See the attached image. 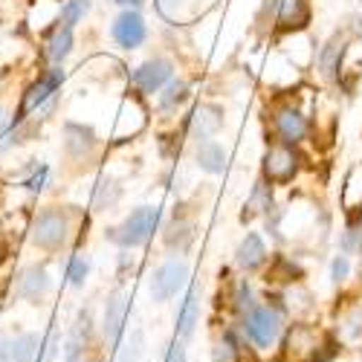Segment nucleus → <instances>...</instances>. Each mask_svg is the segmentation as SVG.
Masks as SVG:
<instances>
[{
    "mask_svg": "<svg viewBox=\"0 0 362 362\" xmlns=\"http://www.w3.org/2000/svg\"><path fill=\"white\" fill-rule=\"evenodd\" d=\"M157 223H160V209L157 206H139L116 229H110V240H116V244L125 247V250L142 247V244H148V238L157 232Z\"/></svg>",
    "mask_w": 362,
    "mask_h": 362,
    "instance_id": "1",
    "label": "nucleus"
},
{
    "mask_svg": "<svg viewBox=\"0 0 362 362\" xmlns=\"http://www.w3.org/2000/svg\"><path fill=\"white\" fill-rule=\"evenodd\" d=\"M70 238V218L62 209H44L33 226V244L41 250H62Z\"/></svg>",
    "mask_w": 362,
    "mask_h": 362,
    "instance_id": "2",
    "label": "nucleus"
},
{
    "mask_svg": "<svg viewBox=\"0 0 362 362\" xmlns=\"http://www.w3.org/2000/svg\"><path fill=\"white\" fill-rule=\"evenodd\" d=\"M298 163L301 157L296 154V145H287V142H273L267 148L264 154V180L267 183H290L298 171Z\"/></svg>",
    "mask_w": 362,
    "mask_h": 362,
    "instance_id": "3",
    "label": "nucleus"
},
{
    "mask_svg": "<svg viewBox=\"0 0 362 362\" xmlns=\"http://www.w3.org/2000/svg\"><path fill=\"white\" fill-rule=\"evenodd\" d=\"M244 330L258 348H273L281 334V316L267 305H255L244 319Z\"/></svg>",
    "mask_w": 362,
    "mask_h": 362,
    "instance_id": "4",
    "label": "nucleus"
},
{
    "mask_svg": "<svg viewBox=\"0 0 362 362\" xmlns=\"http://www.w3.org/2000/svg\"><path fill=\"white\" fill-rule=\"evenodd\" d=\"M186 281H189V264L183 258H171L151 279V296H154V301H168L183 290Z\"/></svg>",
    "mask_w": 362,
    "mask_h": 362,
    "instance_id": "5",
    "label": "nucleus"
},
{
    "mask_svg": "<svg viewBox=\"0 0 362 362\" xmlns=\"http://www.w3.org/2000/svg\"><path fill=\"white\" fill-rule=\"evenodd\" d=\"M128 296L122 290H113L105 301V322H102V334H105V342L110 348H116L122 342V334H125V319H128Z\"/></svg>",
    "mask_w": 362,
    "mask_h": 362,
    "instance_id": "6",
    "label": "nucleus"
},
{
    "mask_svg": "<svg viewBox=\"0 0 362 362\" xmlns=\"http://www.w3.org/2000/svg\"><path fill=\"white\" fill-rule=\"evenodd\" d=\"M273 125H276L279 139L287 142V145L305 142V139H308V131H310L308 116L301 113L298 107H293V105H281V107H276V113H273Z\"/></svg>",
    "mask_w": 362,
    "mask_h": 362,
    "instance_id": "7",
    "label": "nucleus"
},
{
    "mask_svg": "<svg viewBox=\"0 0 362 362\" xmlns=\"http://www.w3.org/2000/svg\"><path fill=\"white\" fill-rule=\"evenodd\" d=\"M62 81H64V73L62 70H49L47 76H41L35 84H29V90H26V96H23V102H21V110H18V116H15V122H21V119H26L33 110H38L58 87H62Z\"/></svg>",
    "mask_w": 362,
    "mask_h": 362,
    "instance_id": "8",
    "label": "nucleus"
},
{
    "mask_svg": "<svg viewBox=\"0 0 362 362\" xmlns=\"http://www.w3.org/2000/svg\"><path fill=\"white\" fill-rule=\"evenodd\" d=\"M171 73H174V67H171L168 58H151V62H145L142 67L134 70L131 81L139 93H157L163 84L171 81Z\"/></svg>",
    "mask_w": 362,
    "mask_h": 362,
    "instance_id": "9",
    "label": "nucleus"
},
{
    "mask_svg": "<svg viewBox=\"0 0 362 362\" xmlns=\"http://www.w3.org/2000/svg\"><path fill=\"white\" fill-rule=\"evenodd\" d=\"M148 35L145 21L139 12H122L113 21V38L122 49H136Z\"/></svg>",
    "mask_w": 362,
    "mask_h": 362,
    "instance_id": "10",
    "label": "nucleus"
},
{
    "mask_svg": "<svg viewBox=\"0 0 362 362\" xmlns=\"http://www.w3.org/2000/svg\"><path fill=\"white\" fill-rule=\"evenodd\" d=\"M87 345H90V313L81 310L76 325L70 327L67 342H64V362H84Z\"/></svg>",
    "mask_w": 362,
    "mask_h": 362,
    "instance_id": "11",
    "label": "nucleus"
},
{
    "mask_svg": "<svg viewBox=\"0 0 362 362\" xmlns=\"http://www.w3.org/2000/svg\"><path fill=\"white\" fill-rule=\"evenodd\" d=\"M223 128V113H221V107H215V105H200L194 113H192V134L197 136V139H209V136H215L218 131Z\"/></svg>",
    "mask_w": 362,
    "mask_h": 362,
    "instance_id": "12",
    "label": "nucleus"
},
{
    "mask_svg": "<svg viewBox=\"0 0 362 362\" xmlns=\"http://www.w3.org/2000/svg\"><path fill=\"white\" fill-rule=\"evenodd\" d=\"M310 18L308 0H276V21L281 29H301Z\"/></svg>",
    "mask_w": 362,
    "mask_h": 362,
    "instance_id": "13",
    "label": "nucleus"
},
{
    "mask_svg": "<svg viewBox=\"0 0 362 362\" xmlns=\"http://www.w3.org/2000/svg\"><path fill=\"white\" fill-rule=\"evenodd\" d=\"M235 261H238V267H244V269H258L267 261V247H264L261 235L250 232L244 240H240V247L235 252Z\"/></svg>",
    "mask_w": 362,
    "mask_h": 362,
    "instance_id": "14",
    "label": "nucleus"
},
{
    "mask_svg": "<svg viewBox=\"0 0 362 362\" xmlns=\"http://www.w3.org/2000/svg\"><path fill=\"white\" fill-rule=\"evenodd\" d=\"M49 290V276L44 267H29L26 273L21 276V284H18V293L26 298V301H38L44 298V293Z\"/></svg>",
    "mask_w": 362,
    "mask_h": 362,
    "instance_id": "15",
    "label": "nucleus"
},
{
    "mask_svg": "<svg viewBox=\"0 0 362 362\" xmlns=\"http://www.w3.org/2000/svg\"><path fill=\"white\" fill-rule=\"evenodd\" d=\"M200 319V301H197V287H189L186 293V301L180 305V313H177V337L186 339L192 337V330Z\"/></svg>",
    "mask_w": 362,
    "mask_h": 362,
    "instance_id": "16",
    "label": "nucleus"
},
{
    "mask_svg": "<svg viewBox=\"0 0 362 362\" xmlns=\"http://www.w3.org/2000/svg\"><path fill=\"white\" fill-rule=\"evenodd\" d=\"M194 160H197V165H200L206 174H221V171H223V165H226V151H223L218 142L206 139V142H200V145H197Z\"/></svg>",
    "mask_w": 362,
    "mask_h": 362,
    "instance_id": "17",
    "label": "nucleus"
},
{
    "mask_svg": "<svg viewBox=\"0 0 362 362\" xmlns=\"http://www.w3.org/2000/svg\"><path fill=\"white\" fill-rule=\"evenodd\" d=\"M64 134H67V151L73 157H84L87 151L96 148V134L84 125H67Z\"/></svg>",
    "mask_w": 362,
    "mask_h": 362,
    "instance_id": "18",
    "label": "nucleus"
},
{
    "mask_svg": "<svg viewBox=\"0 0 362 362\" xmlns=\"http://www.w3.org/2000/svg\"><path fill=\"white\" fill-rule=\"evenodd\" d=\"M70 49H73V29L70 26H58L55 33L49 35V41H47V58L52 64H62L64 58L70 55Z\"/></svg>",
    "mask_w": 362,
    "mask_h": 362,
    "instance_id": "19",
    "label": "nucleus"
},
{
    "mask_svg": "<svg viewBox=\"0 0 362 362\" xmlns=\"http://www.w3.org/2000/svg\"><path fill=\"white\" fill-rule=\"evenodd\" d=\"M9 351H12V362H38L41 339L35 334H21L9 339Z\"/></svg>",
    "mask_w": 362,
    "mask_h": 362,
    "instance_id": "20",
    "label": "nucleus"
},
{
    "mask_svg": "<svg viewBox=\"0 0 362 362\" xmlns=\"http://www.w3.org/2000/svg\"><path fill=\"white\" fill-rule=\"evenodd\" d=\"M342 49H345V41L334 38L319 55V67H322V76L325 78H337V70H339V62H342Z\"/></svg>",
    "mask_w": 362,
    "mask_h": 362,
    "instance_id": "21",
    "label": "nucleus"
},
{
    "mask_svg": "<svg viewBox=\"0 0 362 362\" xmlns=\"http://www.w3.org/2000/svg\"><path fill=\"white\" fill-rule=\"evenodd\" d=\"M189 99V84L186 81H168L165 93L160 96V107L163 110H174L177 105H183Z\"/></svg>",
    "mask_w": 362,
    "mask_h": 362,
    "instance_id": "22",
    "label": "nucleus"
},
{
    "mask_svg": "<svg viewBox=\"0 0 362 362\" xmlns=\"http://www.w3.org/2000/svg\"><path fill=\"white\" fill-rule=\"evenodd\" d=\"M119 194H122V189H119L116 183H99L96 186V194H93V206L99 209V212H105V209H113L119 203Z\"/></svg>",
    "mask_w": 362,
    "mask_h": 362,
    "instance_id": "23",
    "label": "nucleus"
},
{
    "mask_svg": "<svg viewBox=\"0 0 362 362\" xmlns=\"http://www.w3.org/2000/svg\"><path fill=\"white\" fill-rule=\"evenodd\" d=\"M269 206H273V194H269L267 180H261V183H255V189H252V197H250L247 209H250V215H261Z\"/></svg>",
    "mask_w": 362,
    "mask_h": 362,
    "instance_id": "24",
    "label": "nucleus"
},
{
    "mask_svg": "<svg viewBox=\"0 0 362 362\" xmlns=\"http://www.w3.org/2000/svg\"><path fill=\"white\" fill-rule=\"evenodd\" d=\"M87 12H90V0H67L64 9H62V21H58V23L73 29V26H76Z\"/></svg>",
    "mask_w": 362,
    "mask_h": 362,
    "instance_id": "25",
    "label": "nucleus"
},
{
    "mask_svg": "<svg viewBox=\"0 0 362 362\" xmlns=\"http://www.w3.org/2000/svg\"><path fill=\"white\" fill-rule=\"evenodd\" d=\"M87 273H90V261H87V258L73 255V258H70V264H67V281H70V287H84Z\"/></svg>",
    "mask_w": 362,
    "mask_h": 362,
    "instance_id": "26",
    "label": "nucleus"
},
{
    "mask_svg": "<svg viewBox=\"0 0 362 362\" xmlns=\"http://www.w3.org/2000/svg\"><path fill=\"white\" fill-rule=\"evenodd\" d=\"M145 354V339H142V330H134L131 334V342L122 348V354H119V362H139Z\"/></svg>",
    "mask_w": 362,
    "mask_h": 362,
    "instance_id": "27",
    "label": "nucleus"
},
{
    "mask_svg": "<svg viewBox=\"0 0 362 362\" xmlns=\"http://www.w3.org/2000/svg\"><path fill=\"white\" fill-rule=\"evenodd\" d=\"M189 240H192V226L189 223H174L168 229V235H165V244L168 247H177V250H183Z\"/></svg>",
    "mask_w": 362,
    "mask_h": 362,
    "instance_id": "28",
    "label": "nucleus"
},
{
    "mask_svg": "<svg viewBox=\"0 0 362 362\" xmlns=\"http://www.w3.org/2000/svg\"><path fill=\"white\" fill-rule=\"evenodd\" d=\"M58 330L55 327H49V334H47V339L41 342V351H38V362H52L55 359V354H58Z\"/></svg>",
    "mask_w": 362,
    "mask_h": 362,
    "instance_id": "29",
    "label": "nucleus"
},
{
    "mask_svg": "<svg viewBox=\"0 0 362 362\" xmlns=\"http://www.w3.org/2000/svg\"><path fill=\"white\" fill-rule=\"evenodd\" d=\"M235 301H238V310H252L255 305H252V287H250V281H240L238 284V296H235Z\"/></svg>",
    "mask_w": 362,
    "mask_h": 362,
    "instance_id": "30",
    "label": "nucleus"
},
{
    "mask_svg": "<svg viewBox=\"0 0 362 362\" xmlns=\"http://www.w3.org/2000/svg\"><path fill=\"white\" fill-rule=\"evenodd\" d=\"M165 362H189L183 339H174V342L168 345V351H165Z\"/></svg>",
    "mask_w": 362,
    "mask_h": 362,
    "instance_id": "31",
    "label": "nucleus"
},
{
    "mask_svg": "<svg viewBox=\"0 0 362 362\" xmlns=\"http://www.w3.org/2000/svg\"><path fill=\"white\" fill-rule=\"evenodd\" d=\"M348 258L345 255H339L337 261H334V267H330V273H334V281H345V276H348Z\"/></svg>",
    "mask_w": 362,
    "mask_h": 362,
    "instance_id": "32",
    "label": "nucleus"
},
{
    "mask_svg": "<svg viewBox=\"0 0 362 362\" xmlns=\"http://www.w3.org/2000/svg\"><path fill=\"white\" fill-rule=\"evenodd\" d=\"M44 177H47V168H41L33 180H29V183H26V189H33V192H38L41 189V183H44Z\"/></svg>",
    "mask_w": 362,
    "mask_h": 362,
    "instance_id": "33",
    "label": "nucleus"
},
{
    "mask_svg": "<svg viewBox=\"0 0 362 362\" xmlns=\"http://www.w3.org/2000/svg\"><path fill=\"white\" fill-rule=\"evenodd\" d=\"M0 362H12V351H9V339H0Z\"/></svg>",
    "mask_w": 362,
    "mask_h": 362,
    "instance_id": "34",
    "label": "nucleus"
},
{
    "mask_svg": "<svg viewBox=\"0 0 362 362\" xmlns=\"http://www.w3.org/2000/svg\"><path fill=\"white\" fill-rule=\"evenodd\" d=\"M4 258H6V247H4V244H0V261H4Z\"/></svg>",
    "mask_w": 362,
    "mask_h": 362,
    "instance_id": "35",
    "label": "nucleus"
},
{
    "mask_svg": "<svg viewBox=\"0 0 362 362\" xmlns=\"http://www.w3.org/2000/svg\"><path fill=\"white\" fill-rule=\"evenodd\" d=\"M0 81H4V70H0Z\"/></svg>",
    "mask_w": 362,
    "mask_h": 362,
    "instance_id": "36",
    "label": "nucleus"
},
{
    "mask_svg": "<svg viewBox=\"0 0 362 362\" xmlns=\"http://www.w3.org/2000/svg\"><path fill=\"white\" fill-rule=\"evenodd\" d=\"M93 362H102V359H93Z\"/></svg>",
    "mask_w": 362,
    "mask_h": 362,
    "instance_id": "37",
    "label": "nucleus"
},
{
    "mask_svg": "<svg viewBox=\"0 0 362 362\" xmlns=\"http://www.w3.org/2000/svg\"><path fill=\"white\" fill-rule=\"evenodd\" d=\"M116 4H122V0H116Z\"/></svg>",
    "mask_w": 362,
    "mask_h": 362,
    "instance_id": "38",
    "label": "nucleus"
}]
</instances>
